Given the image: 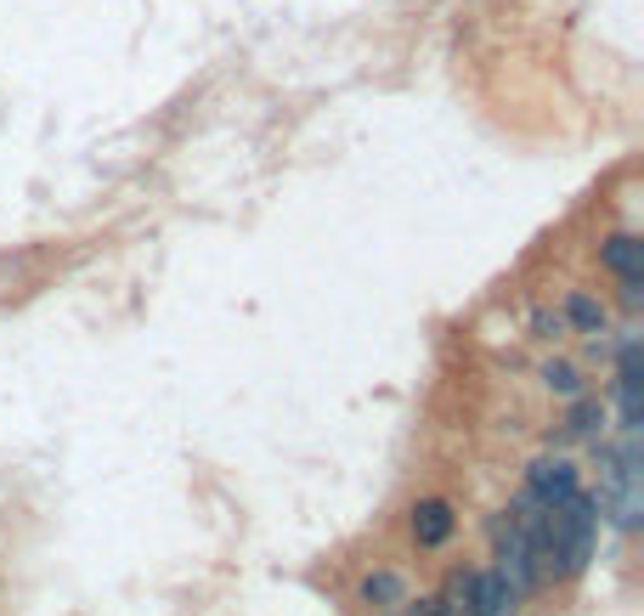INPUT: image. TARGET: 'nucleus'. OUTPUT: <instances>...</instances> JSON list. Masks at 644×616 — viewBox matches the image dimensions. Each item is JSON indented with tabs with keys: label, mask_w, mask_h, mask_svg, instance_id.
Here are the masks:
<instances>
[{
	"label": "nucleus",
	"mask_w": 644,
	"mask_h": 616,
	"mask_svg": "<svg viewBox=\"0 0 644 616\" xmlns=\"http://www.w3.org/2000/svg\"><path fill=\"white\" fill-rule=\"evenodd\" d=\"M492 543H498V577L515 588V594H526V588H537V565H531V543H526V532L515 527L509 514H498L492 520Z\"/></svg>",
	"instance_id": "obj_3"
},
{
	"label": "nucleus",
	"mask_w": 644,
	"mask_h": 616,
	"mask_svg": "<svg viewBox=\"0 0 644 616\" xmlns=\"http://www.w3.org/2000/svg\"><path fill=\"white\" fill-rule=\"evenodd\" d=\"M526 492L542 498V503H566L577 492V464L571 458H537L526 469Z\"/></svg>",
	"instance_id": "obj_4"
},
{
	"label": "nucleus",
	"mask_w": 644,
	"mask_h": 616,
	"mask_svg": "<svg viewBox=\"0 0 644 616\" xmlns=\"http://www.w3.org/2000/svg\"><path fill=\"white\" fill-rule=\"evenodd\" d=\"M542 385H549L555 396H582V373L571 362H549L542 368Z\"/></svg>",
	"instance_id": "obj_12"
},
{
	"label": "nucleus",
	"mask_w": 644,
	"mask_h": 616,
	"mask_svg": "<svg viewBox=\"0 0 644 616\" xmlns=\"http://www.w3.org/2000/svg\"><path fill=\"white\" fill-rule=\"evenodd\" d=\"M441 605H447V616H475V572H453Z\"/></svg>",
	"instance_id": "obj_11"
},
{
	"label": "nucleus",
	"mask_w": 644,
	"mask_h": 616,
	"mask_svg": "<svg viewBox=\"0 0 644 616\" xmlns=\"http://www.w3.org/2000/svg\"><path fill=\"white\" fill-rule=\"evenodd\" d=\"M605 317H611V311H605V300H593V295H582V289L566 300V322L588 328V334H605Z\"/></svg>",
	"instance_id": "obj_10"
},
{
	"label": "nucleus",
	"mask_w": 644,
	"mask_h": 616,
	"mask_svg": "<svg viewBox=\"0 0 644 616\" xmlns=\"http://www.w3.org/2000/svg\"><path fill=\"white\" fill-rule=\"evenodd\" d=\"M600 431H605V402L600 396H571L566 436H600Z\"/></svg>",
	"instance_id": "obj_8"
},
{
	"label": "nucleus",
	"mask_w": 644,
	"mask_h": 616,
	"mask_svg": "<svg viewBox=\"0 0 644 616\" xmlns=\"http://www.w3.org/2000/svg\"><path fill=\"white\" fill-rule=\"evenodd\" d=\"M593 532H600V503L582 498V487L549 509V572H582L593 560Z\"/></svg>",
	"instance_id": "obj_2"
},
{
	"label": "nucleus",
	"mask_w": 644,
	"mask_h": 616,
	"mask_svg": "<svg viewBox=\"0 0 644 616\" xmlns=\"http://www.w3.org/2000/svg\"><path fill=\"white\" fill-rule=\"evenodd\" d=\"M453 527H458V514H453L447 498H424V503H413V538H419V549H441V543L453 538Z\"/></svg>",
	"instance_id": "obj_5"
},
{
	"label": "nucleus",
	"mask_w": 644,
	"mask_h": 616,
	"mask_svg": "<svg viewBox=\"0 0 644 616\" xmlns=\"http://www.w3.org/2000/svg\"><path fill=\"white\" fill-rule=\"evenodd\" d=\"M362 599L379 605V610H395V605L408 599V583L395 577V572H373V577H362Z\"/></svg>",
	"instance_id": "obj_9"
},
{
	"label": "nucleus",
	"mask_w": 644,
	"mask_h": 616,
	"mask_svg": "<svg viewBox=\"0 0 644 616\" xmlns=\"http://www.w3.org/2000/svg\"><path fill=\"white\" fill-rule=\"evenodd\" d=\"M600 503L622 532H633L644 520V447H638V431H622L616 447L600 453Z\"/></svg>",
	"instance_id": "obj_1"
},
{
	"label": "nucleus",
	"mask_w": 644,
	"mask_h": 616,
	"mask_svg": "<svg viewBox=\"0 0 644 616\" xmlns=\"http://www.w3.org/2000/svg\"><path fill=\"white\" fill-rule=\"evenodd\" d=\"M537 334H566V311H537Z\"/></svg>",
	"instance_id": "obj_13"
},
{
	"label": "nucleus",
	"mask_w": 644,
	"mask_h": 616,
	"mask_svg": "<svg viewBox=\"0 0 644 616\" xmlns=\"http://www.w3.org/2000/svg\"><path fill=\"white\" fill-rule=\"evenodd\" d=\"M413 616H447V605H441V599H424V605H419Z\"/></svg>",
	"instance_id": "obj_14"
},
{
	"label": "nucleus",
	"mask_w": 644,
	"mask_h": 616,
	"mask_svg": "<svg viewBox=\"0 0 644 616\" xmlns=\"http://www.w3.org/2000/svg\"><path fill=\"white\" fill-rule=\"evenodd\" d=\"M520 594L498 572H475V616H515Z\"/></svg>",
	"instance_id": "obj_7"
},
{
	"label": "nucleus",
	"mask_w": 644,
	"mask_h": 616,
	"mask_svg": "<svg viewBox=\"0 0 644 616\" xmlns=\"http://www.w3.org/2000/svg\"><path fill=\"white\" fill-rule=\"evenodd\" d=\"M600 255H605V266H611L622 283H644V244L633 238V232H611Z\"/></svg>",
	"instance_id": "obj_6"
}]
</instances>
